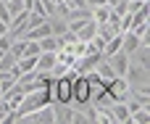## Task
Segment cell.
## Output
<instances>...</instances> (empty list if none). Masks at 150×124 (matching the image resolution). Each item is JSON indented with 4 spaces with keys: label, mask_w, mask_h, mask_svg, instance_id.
I'll list each match as a JSON object with an SVG mask.
<instances>
[{
    "label": "cell",
    "mask_w": 150,
    "mask_h": 124,
    "mask_svg": "<svg viewBox=\"0 0 150 124\" xmlns=\"http://www.w3.org/2000/svg\"><path fill=\"white\" fill-rule=\"evenodd\" d=\"M108 13H111V8H108V5H98V8H90V19H92L95 24H103V21L108 19Z\"/></svg>",
    "instance_id": "12"
},
{
    "label": "cell",
    "mask_w": 150,
    "mask_h": 124,
    "mask_svg": "<svg viewBox=\"0 0 150 124\" xmlns=\"http://www.w3.org/2000/svg\"><path fill=\"white\" fill-rule=\"evenodd\" d=\"M103 87L113 95V100H127V95H129V82H127V77H113L111 82H103Z\"/></svg>",
    "instance_id": "3"
},
{
    "label": "cell",
    "mask_w": 150,
    "mask_h": 124,
    "mask_svg": "<svg viewBox=\"0 0 150 124\" xmlns=\"http://www.w3.org/2000/svg\"><path fill=\"white\" fill-rule=\"evenodd\" d=\"M0 95H3V90H0Z\"/></svg>",
    "instance_id": "22"
},
{
    "label": "cell",
    "mask_w": 150,
    "mask_h": 124,
    "mask_svg": "<svg viewBox=\"0 0 150 124\" xmlns=\"http://www.w3.org/2000/svg\"><path fill=\"white\" fill-rule=\"evenodd\" d=\"M21 122H26V124H55V122H53V103H45L42 108L26 114Z\"/></svg>",
    "instance_id": "4"
},
{
    "label": "cell",
    "mask_w": 150,
    "mask_h": 124,
    "mask_svg": "<svg viewBox=\"0 0 150 124\" xmlns=\"http://www.w3.org/2000/svg\"><path fill=\"white\" fill-rule=\"evenodd\" d=\"M108 63H111V69H113V74H116V77H124L132 61H129V56H127L124 50H116V53H111V56H108Z\"/></svg>",
    "instance_id": "5"
},
{
    "label": "cell",
    "mask_w": 150,
    "mask_h": 124,
    "mask_svg": "<svg viewBox=\"0 0 150 124\" xmlns=\"http://www.w3.org/2000/svg\"><path fill=\"white\" fill-rule=\"evenodd\" d=\"M140 45H142V42H140V37H137L134 32H121V50H124L127 56H132Z\"/></svg>",
    "instance_id": "7"
},
{
    "label": "cell",
    "mask_w": 150,
    "mask_h": 124,
    "mask_svg": "<svg viewBox=\"0 0 150 124\" xmlns=\"http://www.w3.org/2000/svg\"><path fill=\"white\" fill-rule=\"evenodd\" d=\"M11 42H13L11 34H0V53H5V50L11 48Z\"/></svg>",
    "instance_id": "18"
},
{
    "label": "cell",
    "mask_w": 150,
    "mask_h": 124,
    "mask_svg": "<svg viewBox=\"0 0 150 124\" xmlns=\"http://www.w3.org/2000/svg\"><path fill=\"white\" fill-rule=\"evenodd\" d=\"M0 34H8V24L5 21H0Z\"/></svg>",
    "instance_id": "20"
},
{
    "label": "cell",
    "mask_w": 150,
    "mask_h": 124,
    "mask_svg": "<svg viewBox=\"0 0 150 124\" xmlns=\"http://www.w3.org/2000/svg\"><path fill=\"white\" fill-rule=\"evenodd\" d=\"M129 106H127V100H116L113 106H111V116H113V122H129Z\"/></svg>",
    "instance_id": "8"
},
{
    "label": "cell",
    "mask_w": 150,
    "mask_h": 124,
    "mask_svg": "<svg viewBox=\"0 0 150 124\" xmlns=\"http://www.w3.org/2000/svg\"><path fill=\"white\" fill-rule=\"evenodd\" d=\"M37 42H40V53H45V50L55 53V50L61 48V42H58V37H55V34H45V37H40Z\"/></svg>",
    "instance_id": "11"
},
{
    "label": "cell",
    "mask_w": 150,
    "mask_h": 124,
    "mask_svg": "<svg viewBox=\"0 0 150 124\" xmlns=\"http://www.w3.org/2000/svg\"><path fill=\"white\" fill-rule=\"evenodd\" d=\"M0 56H3V53H0Z\"/></svg>",
    "instance_id": "23"
},
{
    "label": "cell",
    "mask_w": 150,
    "mask_h": 124,
    "mask_svg": "<svg viewBox=\"0 0 150 124\" xmlns=\"http://www.w3.org/2000/svg\"><path fill=\"white\" fill-rule=\"evenodd\" d=\"M95 34H98V24H95L92 19H90V21H84V26H82V29L76 32V37H79V42H90V40H92Z\"/></svg>",
    "instance_id": "10"
},
{
    "label": "cell",
    "mask_w": 150,
    "mask_h": 124,
    "mask_svg": "<svg viewBox=\"0 0 150 124\" xmlns=\"http://www.w3.org/2000/svg\"><path fill=\"white\" fill-rule=\"evenodd\" d=\"M29 11H32V13H40V16H45V19H47V11H45V0H34V3L29 5Z\"/></svg>",
    "instance_id": "17"
},
{
    "label": "cell",
    "mask_w": 150,
    "mask_h": 124,
    "mask_svg": "<svg viewBox=\"0 0 150 124\" xmlns=\"http://www.w3.org/2000/svg\"><path fill=\"white\" fill-rule=\"evenodd\" d=\"M127 82H129V87H148V77H150V69L148 66H140V63H129V69H127Z\"/></svg>",
    "instance_id": "2"
},
{
    "label": "cell",
    "mask_w": 150,
    "mask_h": 124,
    "mask_svg": "<svg viewBox=\"0 0 150 124\" xmlns=\"http://www.w3.org/2000/svg\"><path fill=\"white\" fill-rule=\"evenodd\" d=\"M0 21L11 24V13H8V8H5V0H0Z\"/></svg>",
    "instance_id": "19"
},
{
    "label": "cell",
    "mask_w": 150,
    "mask_h": 124,
    "mask_svg": "<svg viewBox=\"0 0 150 124\" xmlns=\"http://www.w3.org/2000/svg\"><path fill=\"white\" fill-rule=\"evenodd\" d=\"M16 66V56L11 53V50H5L3 56H0V74H5V71H11Z\"/></svg>",
    "instance_id": "13"
},
{
    "label": "cell",
    "mask_w": 150,
    "mask_h": 124,
    "mask_svg": "<svg viewBox=\"0 0 150 124\" xmlns=\"http://www.w3.org/2000/svg\"><path fill=\"white\" fill-rule=\"evenodd\" d=\"M145 5H150V0H127V11H129V13H137V11L145 8Z\"/></svg>",
    "instance_id": "16"
},
{
    "label": "cell",
    "mask_w": 150,
    "mask_h": 124,
    "mask_svg": "<svg viewBox=\"0 0 150 124\" xmlns=\"http://www.w3.org/2000/svg\"><path fill=\"white\" fill-rule=\"evenodd\" d=\"M5 8H8V13H11V19H13L16 13H21V11H26V5H24V0H5Z\"/></svg>",
    "instance_id": "15"
},
{
    "label": "cell",
    "mask_w": 150,
    "mask_h": 124,
    "mask_svg": "<svg viewBox=\"0 0 150 124\" xmlns=\"http://www.w3.org/2000/svg\"><path fill=\"white\" fill-rule=\"evenodd\" d=\"M55 53H50V50H45V53H40L37 56V71H50L53 66H55Z\"/></svg>",
    "instance_id": "9"
},
{
    "label": "cell",
    "mask_w": 150,
    "mask_h": 124,
    "mask_svg": "<svg viewBox=\"0 0 150 124\" xmlns=\"http://www.w3.org/2000/svg\"><path fill=\"white\" fill-rule=\"evenodd\" d=\"M119 3H121V0H105V5H108V8H113V5H119Z\"/></svg>",
    "instance_id": "21"
},
{
    "label": "cell",
    "mask_w": 150,
    "mask_h": 124,
    "mask_svg": "<svg viewBox=\"0 0 150 124\" xmlns=\"http://www.w3.org/2000/svg\"><path fill=\"white\" fill-rule=\"evenodd\" d=\"M71 116H74L71 103H58V100H53V122L55 124H71Z\"/></svg>",
    "instance_id": "6"
},
{
    "label": "cell",
    "mask_w": 150,
    "mask_h": 124,
    "mask_svg": "<svg viewBox=\"0 0 150 124\" xmlns=\"http://www.w3.org/2000/svg\"><path fill=\"white\" fill-rule=\"evenodd\" d=\"M21 56H40V42L24 37V53H21Z\"/></svg>",
    "instance_id": "14"
},
{
    "label": "cell",
    "mask_w": 150,
    "mask_h": 124,
    "mask_svg": "<svg viewBox=\"0 0 150 124\" xmlns=\"http://www.w3.org/2000/svg\"><path fill=\"white\" fill-rule=\"evenodd\" d=\"M92 85H90V79L84 77V74H76L74 79H71V103H76V106H82V103H87L90 98H92Z\"/></svg>",
    "instance_id": "1"
}]
</instances>
